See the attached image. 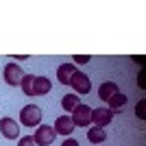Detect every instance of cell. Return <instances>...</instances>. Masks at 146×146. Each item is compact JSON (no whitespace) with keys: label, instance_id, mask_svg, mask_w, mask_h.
<instances>
[{"label":"cell","instance_id":"cell-1","mask_svg":"<svg viewBox=\"0 0 146 146\" xmlns=\"http://www.w3.org/2000/svg\"><path fill=\"white\" fill-rule=\"evenodd\" d=\"M42 107H37V105H26V107H22V111H20V124H24V127L33 129V127H39L42 124Z\"/></svg>","mask_w":146,"mask_h":146},{"label":"cell","instance_id":"cell-2","mask_svg":"<svg viewBox=\"0 0 146 146\" xmlns=\"http://www.w3.org/2000/svg\"><path fill=\"white\" fill-rule=\"evenodd\" d=\"M70 120H72L74 129L81 127V129H85L92 124V107L90 105H79V107H74V111L70 113Z\"/></svg>","mask_w":146,"mask_h":146},{"label":"cell","instance_id":"cell-3","mask_svg":"<svg viewBox=\"0 0 146 146\" xmlns=\"http://www.w3.org/2000/svg\"><path fill=\"white\" fill-rule=\"evenodd\" d=\"M2 76H5L7 85L11 87H20V83H22V79H24V70L18 66V63H7L5 70H2Z\"/></svg>","mask_w":146,"mask_h":146},{"label":"cell","instance_id":"cell-4","mask_svg":"<svg viewBox=\"0 0 146 146\" xmlns=\"http://www.w3.org/2000/svg\"><path fill=\"white\" fill-rule=\"evenodd\" d=\"M55 137H57V133L50 124H39L35 129V133H33V140H35L37 146H50L55 142Z\"/></svg>","mask_w":146,"mask_h":146},{"label":"cell","instance_id":"cell-5","mask_svg":"<svg viewBox=\"0 0 146 146\" xmlns=\"http://www.w3.org/2000/svg\"><path fill=\"white\" fill-rule=\"evenodd\" d=\"M70 85H72V90L76 92V94H81V96H87V94L92 92V81H90V76H87L85 72H79V70L72 74Z\"/></svg>","mask_w":146,"mask_h":146},{"label":"cell","instance_id":"cell-6","mask_svg":"<svg viewBox=\"0 0 146 146\" xmlns=\"http://www.w3.org/2000/svg\"><path fill=\"white\" fill-rule=\"evenodd\" d=\"M0 133L7 140H18L20 137V122H15L13 118H0Z\"/></svg>","mask_w":146,"mask_h":146},{"label":"cell","instance_id":"cell-7","mask_svg":"<svg viewBox=\"0 0 146 146\" xmlns=\"http://www.w3.org/2000/svg\"><path fill=\"white\" fill-rule=\"evenodd\" d=\"M113 120V111L107 109V107H98V109H92V122L96 124V127H107L109 122Z\"/></svg>","mask_w":146,"mask_h":146},{"label":"cell","instance_id":"cell-8","mask_svg":"<svg viewBox=\"0 0 146 146\" xmlns=\"http://www.w3.org/2000/svg\"><path fill=\"white\" fill-rule=\"evenodd\" d=\"M52 129H55L57 135H63V137H70L74 133V124L70 120V116H59L55 120V124H52Z\"/></svg>","mask_w":146,"mask_h":146},{"label":"cell","instance_id":"cell-9","mask_svg":"<svg viewBox=\"0 0 146 146\" xmlns=\"http://www.w3.org/2000/svg\"><path fill=\"white\" fill-rule=\"evenodd\" d=\"M74 72H76L74 63H70V61H68V63H61V66L57 68V79H59V83H61V85H68Z\"/></svg>","mask_w":146,"mask_h":146},{"label":"cell","instance_id":"cell-10","mask_svg":"<svg viewBox=\"0 0 146 146\" xmlns=\"http://www.w3.org/2000/svg\"><path fill=\"white\" fill-rule=\"evenodd\" d=\"M50 79H46V76H35V81H33V94L35 96H46L50 92Z\"/></svg>","mask_w":146,"mask_h":146},{"label":"cell","instance_id":"cell-11","mask_svg":"<svg viewBox=\"0 0 146 146\" xmlns=\"http://www.w3.org/2000/svg\"><path fill=\"white\" fill-rule=\"evenodd\" d=\"M113 94H118V85L113 83V81L100 83V87H98V98H100V100H109Z\"/></svg>","mask_w":146,"mask_h":146},{"label":"cell","instance_id":"cell-12","mask_svg":"<svg viewBox=\"0 0 146 146\" xmlns=\"http://www.w3.org/2000/svg\"><path fill=\"white\" fill-rule=\"evenodd\" d=\"M105 140H107V133H105L100 127H90L87 129V142H90V144L100 146Z\"/></svg>","mask_w":146,"mask_h":146},{"label":"cell","instance_id":"cell-13","mask_svg":"<svg viewBox=\"0 0 146 146\" xmlns=\"http://www.w3.org/2000/svg\"><path fill=\"white\" fill-rule=\"evenodd\" d=\"M79 105H81V100H79L76 94H66V96L61 98V107H63V111H68V113H72L74 107H79Z\"/></svg>","mask_w":146,"mask_h":146},{"label":"cell","instance_id":"cell-14","mask_svg":"<svg viewBox=\"0 0 146 146\" xmlns=\"http://www.w3.org/2000/svg\"><path fill=\"white\" fill-rule=\"evenodd\" d=\"M107 103H109V107H107V109H111L113 113H116L118 109H122V107L127 105V96H124L122 92H118V94H113V96H111Z\"/></svg>","mask_w":146,"mask_h":146},{"label":"cell","instance_id":"cell-15","mask_svg":"<svg viewBox=\"0 0 146 146\" xmlns=\"http://www.w3.org/2000/svg\"><path fill=\"white\" fill-rule=\"evenodd\" d=\"M33 81H35L33 74H24V79L20 83V87H22V92H24L26 96H35V94H33Z\"/></svg>","mask_w":146,"mask_h":146},{"label":"cell","instance_id":"cell-16","mask_svg":"<svg viewBox=\"0 0 146 146\" xmlns=\"http://www.w3.org/2000/svg\"><path fill=\"white\" fill-rule=\"evenodd\" d=\"M144 109H146V100H144V98H142L140 103L135 105V113H137V118H140V120H144V118H146V113H144Z\"/></svg>","mask_w":146,"mask_h":146},{"label":"cell","instance_id":"cell-17","mask_svg":"<svg viewBox=\"0 0 146 146\" xmlns=\"http://www.w3.org/2000/svg\"><path fill=\"white\" fill-rule=\"evenodd\" d=\"M18 146H37L33 135H24V137H18Z\"/></svg>","mask_w":146,"mask_h":146},{"label":"cell","instance_id":"cell-18","mask_svg":"<svg viewBox=\"0 0 146 146\" xmlns=\"http://www.w3.org/2000/svg\"><path fill=\"white\" fill-rule=\"evenodd\" d=\"M72 61H74V63H87V61H90V57H83V55H74L72 57Z\"/></svg>","mask_w":146,"mask_h":146},{"label":"cell","instance_id":"cell-19","mask_svg":"<svg viewBox=\"0 0 146 146\" xmlns=\"http://www.w3.org/2000/svg\"><path fill=\"white\" fill-rule=\"evenodd\" d=\"M61 146H79V142L74 140V137H66V140H63V144Z\"/></svg>","mask_w":146,"mask_h":146},{"label":"cell","instance_id":"cell-20","mask_svg":"<svg viewBox=\"0 0 146 146\" xmlns=\"http://www.w3.org/2000/svg\"><path fill=\"white\" fill-rule=\"evenodd\" d=\"M100 146H103V144H100Z\"/></svg>","mask_w":146,"mask_h":146}]
</instances>
